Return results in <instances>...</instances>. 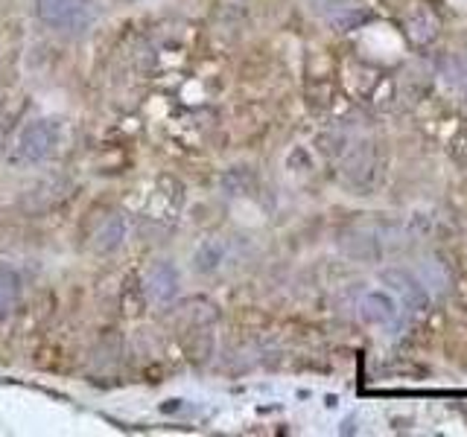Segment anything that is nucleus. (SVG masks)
<instances>
[{
    "label": "nucleus",
    "instance_id": "16",
    "mask_svg": "<svg viewBox=\"0 0 467 437\" xmlns=\"http://www.w3.org/2000/svg\"><path fill=\"white\" fill-rule=\"evenodd\" d=\"M123 4H132V0H123Z\"/></svg>",
    "mask_w": 467,
    "mask_h": 437
},
{
    "label": "nucleus",
    "instance_id": "11",
    "mask_svg": "<svg viewBox=\"0 0 467 437\" xmlns=\"http://www.w3.org/2000/svg\"><path fill=\"white\" fill-rule=\"evenodd\" d=\"M345 254L354 257V260L377 263V260H383V245H380V240H377V236L360 234V236H354V240L345 242Z\"/></svg>",
    "mask_w": 467,
    "mask_h": 437
},
{
    "label": "nucleus",
    "instance_id": "8",
    "mask_svg": "<svg viewBox=\"0 0 467 437\" xmlns=\"http://www.w3.org/2000/svg\"><path fill=\"white\" fill-rule=\"evenodd\" d=\"M360 318L365 324H374V326L392 324L397 318V301L385 292H369L360 301Z\"/></svg>",
    "mask_w": 467,
    "mask_h": 437
},
{
    "label": "nucleus",
    "instance_id": "10",
    "mask_svg": "<svg viewBox=\"0 0 467 437\" xmlns=\"http://www.w3.org/2000/svg\"><path fill=\"white\" fill-rule=\"evenodd\" d=\"M18 301H21V277L12 268H0V321L15 312Z\"/></svg>",
    "mask_w": 467,
    "mask_h": 437
},
{
    "label": "nucleus",
    "instance_id": "13",
    "mask_svg": "<svg viewBox=\"0 0 467 437\" xmlns=\"http://www.w3.org/2000/svg\"><path fill=\"white\" fill-rule=\"evenodd\" d=\"M222 187L231 196H245L254 187V172L248 166H234V170H228L222 175Z\"/></svg>",
    "mask_w": 467,
    "mask_h": 437
},
{
    "label": "nucleus",
    "instance_id": "4",
    "mask_svg": "<svg viewBox=\"0 0 467 437\" xmlns=\"http://www.w3.org/2000/svg\"><path fill=\"white\" fill-rule=\"evenodd\" d=\"M178 289H182V280H178V268L170 260H158L149 268L144 280V295L155 306H170L178 297Z\"/></svg>",
    "mask_w": 467,
    "mask_h": 437
},
{
    "label": "nucleus",
    "instance_id": "9",
    "mask_svg": "<svg viewBox=\"0 0 467 437\" xmlns=\"http://www.w3.org/2000/svg\"><path fill=\"white\" fill-rule=\"evenodd\" d=\"M225 263V245L220 240H207L196 248L193 254V268L198 274H216Z\"/></svg>",
    "mask_w": 467,
    "mask_h": 437
},
{
    "label": "nucleus",
    "instance_id": "7",
    "mask_svg": "<svg viewBox=\"0 0 467 437\" xmlns=\"http://www.w3.org/2000/svg\"><path fill=\"white\" fill-rule=\"evenodd\" d=\"M406 35L415 47H430L439 38V18L426 6H415L406 18Z\"/></svg>",
    "mask_w": 467,
    "mask_h": 437
},
{
    "label": "nucleus",
    "instance_id": "2",
    "mask_svg": "<svg viewBox=\"0 0 467 437\" xmlns=\"http://www.w3.org/2000/svg\"><path fill=\"white\" fill-rule=\"evenodd\" d=\"M58 143V126L53 120H33L24 126V132L18 134V141L9 152V164L24 170V166H38L53 155Z\"/></svg>",
    "mask_w": 467,
    "mask_h": 437
},
{
    "label": "nucleus",
    "instance_id": "1",
    "mask_svg": "<svg viewBox=\"0 0 467 437\" xmlns=\"http://www.w3.org/2000/svg\"><path fill=\"white\" fill-rule=\"evenodd\" d=\"M383 166L385 157L377 143H356L351 152L342 157V178L351 190L371 196L383 184Z\"/></svg>",
    "mask_w": 467,
    "mask_h": 437
},
{
    "label": "nucleus",
    "instance_id": "3",
    "mask_svg": "<svg viewBox=\"0 0 467 437\" xmlns=\"http://www.w3.org/2000/svg\"><path fill=\"white\" fill-rule=\"evenodd\" d=\"M35 15L42 24L67 33H82L97 18L91 0H35Z\"/></svg>",
    "mask_w": 467,
    "mask_h": 437
},
{
    "label": "nucleus",
    "instance_id": "5",
    "mask_svg": "<svg viewBox=\"0 0 467 437\" xmlns=\"http://www.w3.org/2000/svg\"><path fill=\"white\" fill-rule=\"evenodd\" d=\"M383 280L392 286V292L403 297V303L409 312L424 315L426 310H430V295H426L418 277H412L409 272H403V268H389V272H383Z\"/></svg>",
    "mask_w": 467,
    "mask_h": 437
},
{
    "label": "nucleus",
    "instance_id": "12",
    "mask_svg": "<svg viewBox=\"0 0 467 437\" xmlns=\"http://www.w3.org/2000/svg\"><path fill=\"white\" fill-rule=\"evenodd\" d=\"M371 18L374 15L365 12V9H360V6H345V9H339V12L331 15V27L336 29V33H354V29H362Z\"/></svg>",
    "mask_w": 467,
    "mask_h": 437
},
{
    "label": "nucleus",
    "instance_id": "14",
    "mask_svg": "<svg viewBox=\"0 0 467 437\" xmlns=\"http://www.w3.org/2000/svg\"><path fill=\"white\" fill-rule=\"evenodd\" d=\"M315 146H319V152L324 155V157H342L345 152H347V137L345 134H319L315 137Z\"/></svg>",
    "mask_w": 467,
    "mask_h": 437
},
{
    "label": "nucleus",
    "instance_id": "6",
    "mask_svg": "<svg viewBox=\"0 0 467 437\" xmlns=\"http://www.w3.org/2000/svg\"><path fill=\"white\" fill-rule=\"evenodd\" d=\"M126 236H128V222H126V216L123 213H112V216H105L103 222H99V227L94 231L91 236V251L94 254H114L117 248H121L126 242Z\"/></svg>",
    "mask_w": 467,
    "mask_h": 437
},
{
    "label": "nucleus",
    "instance_id": "15",
    "mask_svg": "<svg viewBox=\"0 0 467 437\" xmlns=\"http://www.w3.org/2000/svg\"><path fill=\"white\" fill-rule=\"evenodd\" d=\"M450 157L459 166H464L467 170V126L459 128V132L453 134V141H450Z\"/></svg>",
    "mask_w": 467,
    "mask_h": 437
}]
</instances>
